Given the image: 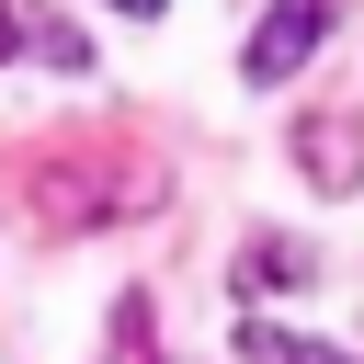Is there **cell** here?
I'll return each mask as SVG.
<instances>
[{
	"label": "cell",
	"mask_w": 364,
	"mask_h": 364,
	"mask_svg": "<svg viewBox=\"0 0 364 364\" xmlns=\"http://www.w3.org/2000/svg\"><path fill=\"white\" fill-rule=\"evenodd\" d=\"M330 11H341V0H273V11L250 23V46H239V80H250V91L296 80V68H307V46L330 34Z\"/></svg>",
	"instance_id": "cell-1"
},
{
	"label": "cell",
	"mask_w": 364,
	"mask_h": 364,
	"mask_svg": "<svg viewBox=\"0 0 364 364\" xmlns=\"http://www.w3.org/2000/svg\"><path fill=\"white\" fill-rule=\"evenodd\" d=\"M296 159H307L318 193H364V102L353 114H307L296 125Z\"/></svg>",
	"instance_id": "cell-2"
},
{
	"label": "cell",
	"mask_w": 364,
	"mask_h": 364,
	"mask_svg": "<svg viewBox=\"0 0 364 364\" xmlns=\"http://www.w3.org/2000/svg\"><path fill=\"white\" fill-rule=\"evenodd\" d=\"M296 284H307V250L296 239H250L239 250V296H296Z\"/></svg>",
	"instance_id": "cell-3"
},
{
	"label": "cell",
	"mask_w": 364,
	"mask_h": 364,
	"mask_svg": "<svg viewBox=\"0 0 364 364\" xmlns=\"http://www.w3.org/2000/svg\"><path fill=\"white\" fill-rule=\"evenodd\" d=\"M102 364H148V296L114 307V353H102Z\"/></svg>",
	"instance_id": "cell-4"
},
{
	"label": "cell",
	"mask_w": 364,
	"mask_h": 364,
	"mask_svg": "<svg viewBox=\"0 0 364 364\" xmlns=\"http://www.w3.org/2000/svg\"><path fill=\"white\" fill-rule=\"evenodd\" d=\"M239 353H250V364H296L307 341H284V330H262V318H250V341H239Z\"/></svg>",
	"instance_id": "cell-5"
},
{
	"label": "cell",
	"mask_w": 364,
	"mask_h": 364,
	"mask_svg": "<svg viewBox=\"0 0 364 364\" xmlns=\"http://www.w3.org/2000/svg\"><path fill=\"white\" fill-rule=\"evenodd\" d=\"M0 57H23V23H11V0H0Z\"/></svg>",
	"instance_id": "cell-6"
},
{
	"label": "cell",
	"mask_w": 364,
	"mask_h": 364,
	"mask_svg": "<svg viewBox=\"0 0 364 364\" xmlns=\"http://www.w3.org/2000/svg\"><path fill=\"white\" fill-rule=\"evenodd\" d=\"M102 11H136V23H148V11H171V0H102Z\"/></svg>",
	"instance_id": "cell-7"
},
{
	"label": "cell",
	"mask_w": 364,
	"mask_h": 364,
	"mask_svg": "<svg viewBox=\"0 0 364 364\" xmlns=\"http://www.w3.org/2000/svg\"><path fill=\"white\" fill-rule=\"evenodd\" d=\"M296 364H353V353H296Z\"/></svg>",
	"instance_id": "cell-8"
}]
</instances>
